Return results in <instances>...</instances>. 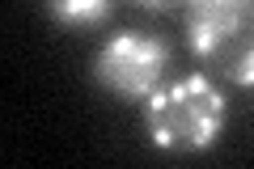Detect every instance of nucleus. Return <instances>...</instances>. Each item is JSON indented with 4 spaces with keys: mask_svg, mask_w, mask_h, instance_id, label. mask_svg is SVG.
Returning a JSON list of instances; mask_svg holds the SVG:
<instances>
[{
    "mask_svg": "<svg viewBox=\"0 0 254 169\" xmlns=\"http://www.w3.org/2000/svg\"><path fill=\"white\" fill-rule=\"evenodd\" d=\"M140 106H144L148 144L170 152V157H199L229 127V102L220 85H212L203 72L157 85Z\"/></svg>",
    "mask_w": 254,
    "mask_h": 169,
    "instance_id": "nucleus-1",
    "label": "nucleus"
},
{
    "mask_svg": "<svg viewBox=\"0 0 254 169\" xmlns=\"http://www.w3.org/2000/svg\"><path fill=\"white\" fill-rule=\"evenodd\" d=\"M187 47L203 68L254 89V0H187Z\"/></svg>",
    "mask_w": 254,
    "mask_h": 169,
    "instance_id": "nucleus-2",
    "label": "nucleus"
},
{
    "mask_svg": "<svg viewBox=\"0 0 254 169\" xmlns=\"http://www.w3.org/2000/svg\"><path fill=\"white\" fill-rule=\"evenodd\" d=\"M170 68V43L144 30H119L93 55V80L123 102H144Z\"/></svg>",
    "mask_w": 254,
    "mask_h": 169,
    "instance_id": "nucleus-3",
    "label": "nucleus"
},
{
    "mask_svg": "<svg viewBox=\"0 0 254 169\" xmlns=\"http://www.w3.org/2000/svg\"><path fill=\"white\" fill-rule=\"evenodd\" d=\"M43 9L64 30H98L110 21L115 0H43Z\"/></svg>",
    "mask_w": 254,
    "mask_h": 169,
    "instance_id": "nucleus-4",
    "label": "nucleus"
},
{
    "mask_svg": "<svg viewBox=\"0 0 254 169\" xmlns=\"http://www.w3.org/2000/svg\"><path fill=\"white\" fill-rule=\"evenodd\" d=\"M140 9H153V13H178L187 9V0H136Z\"/></svg>",
    "mask_w": 254,
    "mask_h": 169,
    "instance_id": "nucleus-5",
    "label": "nucleus"
}]
</instances>
